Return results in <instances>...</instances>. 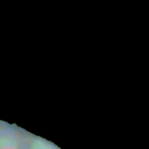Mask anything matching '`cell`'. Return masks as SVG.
I'll list each match as a JSON object with an SVG mask.
<instances>
[{
	"label": "cell",
	"instance_id": "2",
	"mask_svg": "<svg viewBox=\"0 0 149 149\" xmlns=\"http://www.w3.org/2000/svg\"><path fill=\"white\" fill-rule=\"evenodd\" d=\"M24 149H61L53 142L47 141L40 136L28 133L24 137Z\"/></svg>",
	"mask_w": 149,
	"mask_h": 149
},
{
	"label": "cell",
	"instance_id": "1",
	"mask_svg": "<svg viewBox=\"0 0 149 149\" xmlns=\"http://www.w3.org/2000/svg\"><path fill=\"white\" fill-rule=\"evenodd\" d=\"M25 133L20 127L1 121L0 149H24Z\"/></svg>",
	"mask_w": 149,
	"mask_h": 149
}]
</instances>
